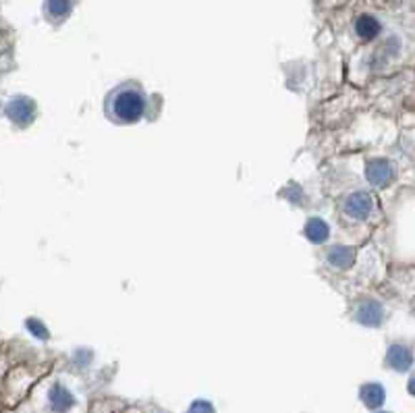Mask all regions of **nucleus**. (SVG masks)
Here are the masks:
<instances>
[{
  "instance_id": "f257e3e1",
  "label": "nucleus",
  "mask_w": 415,
  "mask_h": 413,
  "mask_svg": "<svg viewBox=\"0 0 415 413\" xmlns=\"http://www.w3.org/2000/svg\"><path fill=\"white\" fill-rule=\"evenodd\" d=\"M145 96L135 83H123L106 98V116L118 125L138 123L145 115Z\"/></svg>"
},
{
  "instance_id": "f03ea898",
  "label": "nucleus",
  "mask_w": 415,
  "mask_h": 413,
  "mask_svg": "<svg viewBox=\"0 0 415 413\" xmlns=\"http://www.w3.org/2000/svg\"><path fill=\"white\" fill-rule=\"evenodd\" d=\"M36 102L31 100V98H27V96H15V98H11L9 102H6V106H4V115L6 118L13 123V125H17V127H27V125H31L34 123V118H36Z\"/></svg>"
},
{
  "instance_id": "7ed1b4c3",
  "label": "nucleus",
  "mask_w": 415,
  "mask_h": 413,
  "mask_svg": "<svg viewBox=\"0 0 415 413\" xmlns=\"http://www.w3.org/2000/svg\"><path fill=\"white\" fill-rule=\"evenodd\" d=\"M372 208H374V202H372V195L368 191H353L343 200V212L353 220L368 218Z\"/></svg>"
},
{
  "instance_id": "20e7f679",
  "label": "nucleus",
  "mask_w": 415,
  "mask_h": 413,
  "mask_svg": "<svg viewBox=\"0 0 415 413\" xmlns=\"http://www.w3.org/2000/svg\"><path fill=\"white\" fill-rule=\"evenodd\" d=\"M392 177H394V170L386 158H372L366 164V179L374 187H389Z\"/></svg>"
},
{
  "instance_id": "39448f33",
  "label": "nucleus",
  "mask_w": 415,
  "mask_h": 413,
  "mask_svg": "<svg viewBox=\"0 0 415 413\" xmlns=\"http://www.w3.org/2000/svg\"><path fill=\"white\" fill-rule=\"evenodd\" d=\"M355 320L359 322V324H364V326H369V328L380 326L382 320H384V307L376 299H366V301H362L357 305Z\"/></svg>"
},
{
  "instance_id": "423d86ee",
  "label": "nucleus",
  "mask_w": 415,
  "mask_h": 413,
  "mask_svg": "<svg viewBox=\"0 0 415 413\" xmlns=\"http://www.w3.org/2000/svg\"><path fill=\"white\" fill-rule=\"evenodd\" d=\"M386 366L394 372H407L414 366V351L407 345L394 343L386 351Z\"/></svg>"
},
{
  "instance_id": "0eeeda50",
  "label": "nucleus",
  "mask_w": 415,
  "mask_h": 413,
  "mask_svg": "<svg viewBox=\"0 0 415 413\" xmlns=\"http://www.w3.org/2000/svg\"><path fill=\"white\" fill-rule=\"evenodd\" d=\"M48 403H50V409L54 413H67L75 405V397L63 384H54L48 392Z\"/></svg>"
},
{
  "instance_id": "6e6552de",
  "label": "nucleus",
  "mask_w": 415,
  "mask_h": 413,
  "mask_svg": "<svg viewBox=\"0 0 415 413\" xmlns=\"http://www.w3.org/2000/svg\"><path fill=\"white\" fill-rule=\"evenodd\" d=\"M326 262L337 270H347L355 264V250L347 245H332L326 253Z\"/></svg>"
},
{
  "instance_id": "1a4fd4ad",
  "label": "nucleus",
  "mask_w": 415,
  "mask_h": 413,
  "mask_svg": "<svg viewBox=\"0 0 415 413\" xmlns=\"http://www.w3.org/2000/svg\"><path fill=\"white\" fill-rule=\"evenodd\" d=\"M359 399L368 409H380L386 401V390L378 382H368L359 389Z\"/></svg>"
},
{
  "instance_id": "9d476101",
  "label": "nucleus",
  "mask_w": 415,
  "mask_h": 413,
  "mask_svg": "<svg viewBox=\"0 0 415 413\" xmlns=\"http://www.w3.org/2000/svg\"><path fill=\"white\" fill-rule=\"evenodd\" d=\"M305 237L312 241V243H316V245H320L324 243L326 239H328V235H330V227L324 223L322 218H318V216H314V218H309L307 223H305Z\"/></svg>"
},
{
  "instance_id": "9b49d317",
  "label": "nucleus",
  "mask_w": 415,
  "mask_h": 413,
  "mask_svg": "<svg viewBox=\"0 0 415 413\" xmlns=\"http://www.w3.org/2000/svg\"><path fill=\"white\" fill-rule=\"evenodd\" d=\"M355 34L362 38V40H374L378 34H380V24L376 17L372 15H359L355 19Z\"/></svg>"
},
{
  "instance_id": "f8f14e48",
  "label": "nucleus",
  "mask_w": 415,
  "mask_h": 413,
  "mask_svg": "<svg viewBox=\"0 0 415 413\" xmlns=\"http://www.w3.org/2000/svg\"><path fill=\"white\" fill-rule=\"evenodd\" d=\"M46 15L52 21H63L65 17H69L73 11V2L71 0H46Z\"/></svg>"
},
{
  "instance_id": "ddd939ff",
  "label": "nucleus",
  "mask_w": 415,
  "mask_h": 413,
  "mask_svg": "<svg viewBox=\"0 0 415 413\" xmlns=\"http://www.w3.org/2000/svg\"><path fill=\"white\" fill-rule=\"evenodd\" d=\"M25 326H27V330L34 335V337H38V339H48L50 335H48V328L42 324V322L38 320V318H29V320L25 322Z\"/></svg>"
},
{
  "instance_id": "4468645a",
  "label": "nucleus",
  "mask_w": 415,
  "mask_h": 413,
  "mask_svg": "<svg viewBox=\"0 0 415 413\" xmlns=\"http://www.w3.org/2000/svg\"><path fill=\"white\" fill-rule=\"evenodd\" d=\"M187 413H214V405H212L210 401L200 399V401H193V403H191V407H189V412Z\"/></svg>"
},
{
  "instance_id": "2eb2a0df",
  "label": "nucleus",
  "mask_w": 415,
  "mask_h": 413,
  "mask_svg": "<svg viewBox=\"0 0 415 413\" xmlns=\"http://www.w3.org/2000/svg\"><path fill=\"white\" fill-rule=\"evenodd\" d=\"M407 390H409V394H414L415 397V376L409 380V384H407Z\"/></svg>"
},
{
  "instance_id": "dca6fc26",
  "label": "nucleus",
  "mask_w": 415,
  "mask_h": 413,
  "mask_svg": "<svg viewBox=\"0 0 415 413\" xmlns=\"http://www.w3.org/2000/svg\"><path fill=\"white\" fill-rule=\"evenodd\" d=\"M380 413H386V412H380Z\"/></svg>"
}]
</instances>
